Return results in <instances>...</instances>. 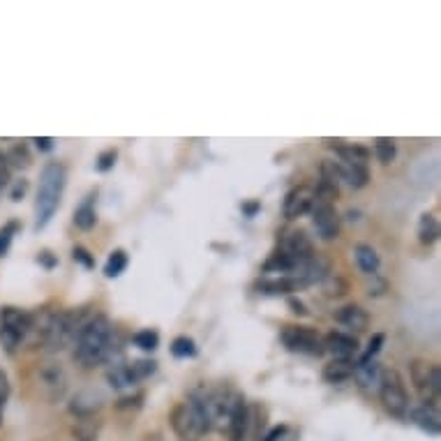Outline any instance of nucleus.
Segmentation results:
<instances>
[{
  "mask_svg": "<svg viewBox=\"0 0 441 441\" xmlns=\"http://www.w3.org/2000/svg\"><path fill=\"white\" fill-rule=\"evenodd\" d=\"M77 352H74V359L86 368H95V365H102L104 361L111 359L113 354V326L111 321L97 314V317H90L83 328L79 330L77 340Z\"/></svg>",
  "mask_w": 441,
  "mask_h": 441,
  "instance_id": "f257e3e1",
  "label": "nucleus"
},
{
  "mask_svg": "<svg viewBox=\"0 0 441 441\" xmlns=\"http://www.w3.org/2000/svg\"><path fill=\"white\" fill-rule=\"evenodd\" d=\"M68 182V169L63 162H46L39 173V187L35 199V229H44L56 215Z\"/></svg>",
  "mask_w": 441,
  "mask_h": 441,
  "instance_id": "f03ea898",
  "label": "nucleus"
},
{
  "mask_svg": "<svg viewBox=\"0 0 441 441\" xmlns=\"http://www.w3.org/2000/svg\"><path fill=\"white\" fill-rule=\"evenodd\" d=\"M169 421L180 441H197L211 430V423H208V416L199 393H192L185 402H178L173 406Z\"/></svg>",
  "mask_w": 441,
  "mask_h": 441,
  "instance_id": "7ed1b4c3",
  "label": "nucleus"
},
{
  "mask_svg": "<svg viewBox=\"0 0 441 441\" xmlns=\"http://www.w3.org/2000/svg\"><path fill=\"white\" fill-rule=\"evenodd\" d=\"M86 321L88 319L83 317V312H77V310L54 312L51 319H49L42 347H46L49 352H61V349L70 347L74 340H77L79 330L83 328Z\"/></svg>",
  "mask_w": 441,
  "mask_h": 441,
  "instance_id": "20e7f679",
  "label": "nucleus"
},
{
  "mask_svg": "<svg viewBox=\"0 0 441 441\" xmlns=\"http://www.w3.org/2000/svg\"><path fill=\"white\" fill-rule=\"evenodd\" d=\"M379 397H381V404H384V409L390 416L404 418V416L409 414V393H406L404 379H402V374L397 372V370H393V368L381 370V377H379Z\"/></svg>",
  "mask_w": 441,
  "mask_h": 441,
  "instance_id": "39448f33",
  "label": "nucleus"
},
{
  "mask_svg": "<svg viewBox=\"0 0 441 441\" xmlns=\"http://www.w3.org/2000/svg\"><path fill=\"white\" fill-rule=\"evenodd\" d=\"M30 333V314L19 307H3L0 312V344L7 352H14Z\"/></svg>",
  "mask_w": 441,
  "mask_h": 441,
  "instance_id": "423d86ee",
  "label": "nucleus"
},
{
  "mask_svg": "<svg viewBox=\"0 0 441 441\" xmlns=\"http://www.w3.org/2000/svg\"><path fill=\"white\" fill-rule=\"evenodd\" d=\"M411 370V384L418 390V395L423 397V404L437 406L439 402V393H441V372L435 363L421 361L416 359L409 365Z\"/></svg>",
  "mask_w": 441,
  "mask_h": 441,
  "instance_id": "0eeeda50",
  "label": "nucleus"
},
{
  "mask_svg": "<svg viewBox=\"0 0 441 441\" xmlns=\"http://www.w3.org/2000/svg\"><path fill=\"white\" fill-rule=\"evenodd\" d=\"M282 344H285L291 354H303L319 359L323 352V340L314 328L307 326H287L282 330Z\"/></svg>",
  "mask_w": 441,
  "mask_h": 441,
  "instance_id": "6e6552de",
  "label": "nucleus"
},
{
  "mask_svg": "<svg viewBox=\"0 0 441 441\" xmlns=\"http://www.w3.org/2000/svg\"><path fill=\"white\" fill-rule=\"evenodd\" d=\"M310 213H312L314 229L319 231V236L323 240H333V238L340 236V215L335 211V206L328 204V201H319V199H314Z\"/></svg>",
  "mask_w": 441,
  "mask_h": 441,
  "instance_id": "1a4fd4ad",
  "label": "nucleus"
},
{
  "mask_svg": "<svg viewBox=\"0 0 441 441\" xmlns=\"http://www.w3.org/2000/svg\"><path fill=\"white\" fill-rule=\"evenodd\" d=\"M252 428V409L245 402V397L236 395L234 406H231V416L227 423V437L229 441H245Z\"/></svg>",
  "mask_w": 441,
  "mask_h": 441,
  "instance_id": "9d476101",
  "label": "nucleus"
},
{
  "mask_svg": "<svg viewBox=\"0 0 441 441\" xmlns=\"http://www.w3.org/2000/svg\"><path fill=\"white\" fill-rule=\"evenodd\" d=\"M314 199H317V194H314L312 187L307 185H298L294 190H289L287 197H285V204H282V213H285L287 220H298L303 218L305 213H310V208L314 204Z\"/></svg>",
  "mask_w": 441,
  "mask_h": 441,
  "instance_id": "9b49d317",
  "label": "nucleus"
},
{
  "mask_svg": "<svg viewBox=\"0 0 441 441\" xmlns=\"http://www.w3.org/2000/svg\"><path fill=\"white\" fill-rule=\"evenodd\" d=\"M282 252L296 263V273H298V268L314 256V245L305 231H291V234L285 238V243H282Z\"/></svg>",
  "mask_w": 441,
  "mask_h": 441,
  "instance_id": "f8f14e48",
  "label": "nucleus"
},
{
  "mask_svg": "<svg viewBox=\"0 0 441 441\" xmlns=\"http://www.w3.org/2000/svg\"><path fill=\"white\" fill-rule=\"evenodd\" d=\"M321 340H323V352H328L333 359L354 361V356L359 354V340L354 335H349V333L333 330Z\"/></svg>",
  "mask_w": 441,
  "mask_h": 441,
  "instance_id": "ddd939ff",
  "label": "nucleus"
},
{
  "mask_svg": "<svg viewBox=\"0 0 441 441\" xmlns=\"http://www.w3.org/2000/svg\"><path fill=\"white\" fill-rule=\"evenodd\" d=\"M319 187L314 190V194H317L319 201H328L333 204L335 199L340 197V173H337V166H335V160H323L321 166H319Z\"/></svg>",
  "mask_w": 441,
  "mask_h": 441,
  "instance_id": "4468645a",
  "label": "nucleus"
},
{
  "mask_svg": "<svg viewBox=\"0 0 441 441\" xmlns=\"http://www.w3.org/2000/svg\"><path fill=\"white\" fill-rule=\"evenodd\" d=\"M39 381L46 388L51 400H61L65 388H68V374L61 368V363H44L39 368Z\"/></svg>",
  "mask_w": 441,
  "mask_h": 441,
  "instance_id": "2eb2a0df",
  "label": "nucleus"
},
{
  "mask_svg": "<svg viewBox=\"0 0 441 441\" xmlns=\"http://www.w3.org/2000/svg\"><path fill=\"white\" fill-rule=\"evenodd\" d=\"M102 402H104V397L99 395L97 390L86 388V390H79V393L72 397L70 411L77 416V418H93L95 411L102 409Z\"/></svg>",
  "mask_w": 441,
  "mask_h": 441,
  "instance_id": "dca6fc26",
  "label": "nucleus"
},
{
  "mask_svg": "<svg viewBox=\"0 0 441 441\" xmlns=\"http://www.w3.org/2000/svg\"><path fill=\"white\" fill-rule=\"evenodd\" d=\"M335 319H337V323H342L344 328H352L356 333L368 330V326H370V314L356 303H349L344 307H340V310L335 312Z\"/></svg>",
  "mask_w": 441,
  "mask_h": 441,
  "instance_id": "f3484780",
  "label": "nucleus"
},
{
  "mask_svg": "<svg viewBox=\"0 0 441 441\" xmlns=\"http://www.w3.org/2000/svg\"><path fill=\"white\" fill-rule=\"evenodd\" d=\"M335 166H337L340 180H344L349 187H354V190H363L365 185H368V180H370L368 164H356V162H342V160H335Z\"/></svg>",
  "mask_w": 441,
  "mask_h": 441,
  "instance_id": "a211bd4d",
  "label": "nucleus"
},
{
  "mask_svg": "<svg viewBox=\"0 0 441 441\" xmlns=\"http://www.w3.org/2000/svg\"><path fill=\"white\" fill-rule=\"evenodd\" d=\"M305 285L298 278H266L256 282V291L263 296H285L291 291L303 289Z\"/></svg>",
  "mask_w": 441,
  "mask_h": 441,
  "instance_id": "6ab92c4d",
  "label": "nucleus"
},
{
  "mask_svg": "<svg viewBox=\"0 0 441 441\" xmlns=\"http://www.w3.org/2000/svg\"><path fill=\"white\" fill-rule=\"evenodd\" d=\"M411 421L423 432H428V435H439V430H441V421H439L437 406H430V404L414 406V409H411Z\"/></svg>",
  "mask_w": 441,
  "mask_h": 441,
  "instance_id": "aec40b11",
  "label": "nucleus"
},
{
  "mask_svg": "<svg viewBox=\"0 0 441 441\" xmlns=\"http://www.w3.org/2000/svg\"><path fill=\"white\" fill-rule=\"evenodd\" d=\"M354 377L359 381V386L363 390H372V388H379V377H381V368L377 361H356V370H354Z\"/></svg>",
  "mask_w": 441,
  "mask_h": 441,
  "instance_id": "412c9836",
  "label": "nucleus"
},
{
  "mask_svg": "<svg viewBox=\"0 0 441 441\" xmlns=\"http://www.w3.org/2000/svg\"><path fill=\"white\" fill-rule=\"evenodd\" d=\"M354 370H356V361H342V359H333L330 363L323 365V379L328 381V384H344L354 377Z\"/></svg>",
  "mask_w": 441,
  "mask_h": 441,
  "instance_id": "4be33fe9",
  "label": "nucleus"
},
{
  "mask_svg": "<svg viewBox=\"0 0 441 441\" xmlns=\"http://www.w3.org/2000/svg\"><path fill=\"white\" fill-rule=\"evenodd\" d=\"M95 197H97V192H90L77 208H74V224H77L81 231H90L97 224Z\"/></svg>",
  "mask_w": 441,
  "mask_h": 441,
  "instance_id": "5701e85b",
  "label": "nucleus"
},
{
  "mask_svg": "<svg viewBox=\"0 0 441 441\" xmlns=\"http://www.w3.org/2000/svg\"><path fill=\"white\" fill-rule=\"evenodd\" d=\"M354 254H356V263H359V268L365 273V275H377V271L381 266L377 249L368 243H359L354 247Z\"/></svg>",
  "mask_w": 441,
  "mask_h": 441,
  "instance_id": "b1692460",
  "label": "nucleus"
},
{
  "mask_svg": "<svg viewBox=\"0 0 441 441\" xmlns=\"http://www.w3.org/2000/svg\"><path fill=\"white\" fill-rule=\"evenodd\" d=\"M439 238V222L432 213H423L418 220V240L423 245H432L437 243Z\"/></svg>",
  "mask_w": 441,
  "mask_h": 441,
  "instance_id": "393cba45",
  "label": "nucleus"
},
{
  "mask_svg": "<svg viewBox=\"0 0 441 441\" xmlns=\"http://www.w3.org/2000/svg\"><path fill=\"white\" fill-rule=\"evenodd\" d=\"M128 268V252L125 249H113L109 259L104 263V275L106 278H118L120 273Z\"/></svg>",
  "mask_w": 441,
  "mask_h": 441,
  "instance_id": "a878e982",
  "label": "nucleus"
},
{
  "mask_svg": "<svg viewBox=\"0 0 441 441\" xmlns=\"http://www.w3.org/2000/svg\"><path fill=\"white\" fill-rule=\"evenodd\" d=\"M374 155H377V160L381 164H390L395 160L397 155V146L393 139H386V137H379L374 141Z\"/></svg>",
  "mask_w": 441,
  "mask_h": 441,
  "instance_id": "bb28decb",
  "label": "nucleus"
},
{
  "mask_svg": "<svg viewBox=\"0 0 441 441\" xmlns=\"http://www.w3.org/2000/svg\"><path fill=\"white\" fill-rule=\"evenodd\" d=\"M155 361H135V363H130V365H125L128 368V377L132 381V386L137 384V381L141 379H146V377H151V374L155 372Z\"/></svg>",
  "mask_w": 441,
  "mask_h": 441,
  "instance_id": "cd10ccee",
  "label": "nucleus"
},
{
  "mask_svg": "<svg viewBox=\"0 0 441 441\" xmlns=\"http://www.w3.org/2000/svg\"><path fill=\"white\" fill-rule=\"evenodd\" d=\"M171 354L176 356V359H192V356H197V344L192 337L187 335H178L173 337L171 342Z\"/></svg>",
  "mask_w": 441,
  "mask_h": 441,
  "instance_id": "c85d7f7f",
  "label": "nucleus"
},
{
  "mask_svg": "<svg viewBox=\"0 0 441 441\" xmlns=\"http://www.w3.org/2000/svg\"><path fill=\"white\" fill-rule=\"evenodd\" d=\"M132 342H135L139 349H144V352H155L157 344H160V335H157V330H153V328H144L132 335Z\"/></svg>",
  "mask_w": 441,
  "mask_h": 441,
  "instance_id": "c756f323",
  "label": "nucleus"
},
{
  "mask_svg": "<svg viewBox=\"0 0 441 441\" xmlns=\"http://www.w3.org/2000/svg\"><path fill=\"white\" fill-rule=\"evenodd\" d=\"M97 430L99 426L93 418H79L72 432L79 441H97Z\"/></svg>",
  "mask_w": 441,
  "mask_h": 441,
  "instance_id": "7c9ffc66",
  "label": "nucleus"
},
{
  "mask_svg": "<svg viewBox=\"0 0 441 441\" xmlns=\"http://www.w3.org/2000/svg\"><path fill=\"white\" fill-rule=\"evenodd\" d=\"M16 229H19V222H7L3 229H0V256L7 254V249L12 245V238L16 234Z\"/></svg>",
  "mask_w": 441,
  "mask_h": 441,
  "instance_id": "2f4dec72",
  "label": "nucleus"
},
{
  "mask_svg": "<svg viewBox=\"0 0 441 441\" xmlns=\"http://www.w3.org/2000/svg\"><path fill=\"white\" fill-rule=\"evenodd\" d=\"M384 342H386V335H384V333H374L372 340H370V344H368V349H365V354L361 356V361H372L374 356H377V354L381 352V347H384Z\"/></svg>",
  "mask_w": 441,
  "mask_h": 441,
  "instance_id": "473e14b6",
  "label": "nucleus"
},
{
  "mask_svg": "<svg viewBox=\"0 0 441 441\" xmlns=\"http://www.w3.org/2000/svg\"><path fill=\"white\" fill-rule=\"evenodd\" d=\"M72 256H74V261H79L83 268H95V256L88 252L83 245H77L72 249Z\"/></svg>",
  "mask_w": 441,
  "mask_h": 441,
  "instance_id": "72a5a7b5",
  "label": "nucleus"
},
{
  "mask_svg": "<svg viewBox=\"0 0 441 441\" xmlns=\"http://www.w3.org/2000/svg\"><path fill=\"white\" fill-rule=\"evenodd\" d=\"M116 157H118V153L113 151V148H109V151H102L97 157V171H111L113 169V164H116Z\"/></svg>",
  "mask_w": 441,
  "mask_h": 441,
  "instance_id": "f704fd0d",
  "label": "nucleus"
},
{
  "mask_svg": "<svg viewBox=\"0 0 441 441\" xmlns=\"http://www.w3.org/2000/svg\"><path fill=\"white\" fill-rule=\"evenodd\" d=\"M7 397H10V379H7V374H5L3 370H0V423H3V414H5Z\"/></svg>",
  "mask_w": 441,
  "mask_h": 441,
  "instance_id": "c9c22d12",
  "label": "nucleus"
},
{
  "mask_svg": "<svg viewBox=\"0 0 441 441\" xmlns=\"http://www.w3.org/2000/svg\"><path fill=\"white\" fill-rule=\"evenodd\" d=\"M10 160L14 166H28L30 164V155L26 153V148L23 146H14L12 153H10Z\"/></svg>",
  "mask_w": 441,
  "mask_h": 441,
  "instance_id": "e433bc0d",
  "label": "nucleus"
},
{
  "mask_svg": "<svg viewBox=\"0 0 441 441\" xmlns=\"http://www.w3.org/2000/svg\"><path fill=\"white\" fill-rule=\"evenodd\" d=\"M37 263H42L44 268L51 271V268H56V266H58V256L51 254V252H39L37 254Z\"/></svg>",
  "mask_w": 441,
  "mask_h": 441,
  "instance_id": "4c0bfd02",
  "label": "nucleus"
},
{
  "mask_svg": "<svg viewBox=\"0 0 441 441\" xmlns=\"http://www.w3.org/2000/svg\"><path fill=\"white\" fill-rule=\"evenodd\" d=\"M32 144L37 146V151H42V153H49L54 148V139L51 137H37L35 141H32Z\"/></svg>",
  "mask_w": 441,
  "mask_h": 441,
  "instance_id": "58836bf2",
  "label": "nucleus"
},
{
  "mask_svg": "<svg viewBox=\"0 0 441 441\" xmlns=\"http://www.w3.org/2000/svg\"><path fill=\"white\" fill-rule=\"evenodd\" d=\"M240 208H243V213L247 215V218H254V215L261 211V204L254 199V201H243V206H240Z\"/></svg>",
  "mask_w": 441,
  "mask_h": 441,
  "instance_id": "ea45409f",
  "label": "nucleus"
},
{
  "mask_svg": "<svg viewBox=\"0 0 441 441\" xmlns=\"http://www.w3.org/2000/svg\"><path fill=\"white\" fill-rule=\"evenodd\" d=\"M285 435H287V428L285 426H278V428H273L261 441H282V437H285Z\"/></svg>",
  "mask_w": 441,
  "mask_h": 441,
  "instance_id": "a19ab883",
  "label": "nucleus"
},
{
  "mask_svg": "<svg viewBox=\"0 0 441 441\" xmlns=\"http://www.w3.org/2000/svg\"><path fill=\"white\" fill-rule=\"evenodd\" d=\"M26 190H28V180H16V185L12 190V201H19V199L26 194Z\"/></svg>",
  "mask_w": 441,
  "mask_h": 441,
  "instance_id": "79ce46f5",
  "label": "nucleus"
},
{
  "mask_svg": "<svg viewBox=\"0 0 441 441\" xmlns=\"http://www.w3.org/2000/svg\"><path fill=\"white\" fill-rule=\"evenodd\" d=\"M289 305L294 307V312H296V314H301V317H305V314H307V307H305V303H303V301H298V298L291 296V298H289Z\"/></svg>",
  "mask_w": 441,
  "mask_h": 441,
  "instance_id": "37998d69",
  "label": "nucleus"
},
{
  "mask_svg": "<svg viewBox=\"0 0 441 441\" xmlns=\"http://www.w3.org/2000/svg\"><path fill=\"white\" fill-rule=\"evenodd\" d=\"M7 182H10V171H7V166L0 164V190H3Z\"/></svg>",
  "mask_w": 441,
  "mask_h": 441,
  "instance_id": "c03bdc74",
  "label": "nucleus"
}]
</instances>
